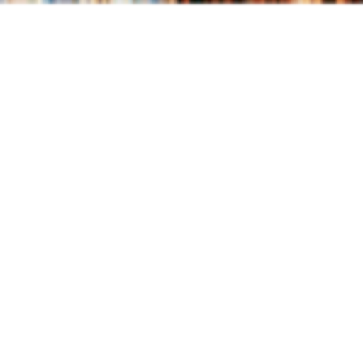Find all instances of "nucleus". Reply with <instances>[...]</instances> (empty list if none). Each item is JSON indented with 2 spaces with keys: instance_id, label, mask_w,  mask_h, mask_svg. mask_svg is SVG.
<instances>
[{
  "instance_id": "obj_1",
  "label": "nucleus",
  "mask_w": 363,
  "mask_h": 363,
  "mask_svg": "<svg viewBox=\"0 0 363 363\" xmlns=\"http://www.w3.org/2000/svg\"><path fill=\"white\" fill-rule=\"evenodd\" d=\"M53 4H61V0H53Z\"/></svg>"
}]
</instances>
